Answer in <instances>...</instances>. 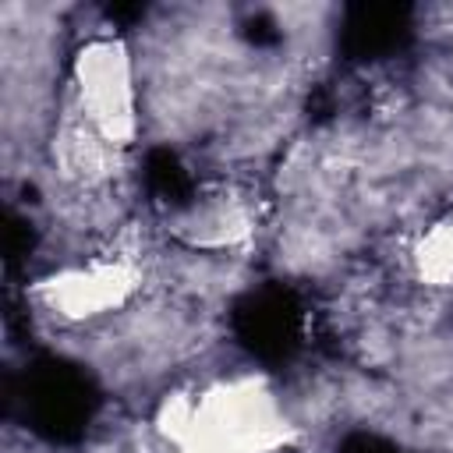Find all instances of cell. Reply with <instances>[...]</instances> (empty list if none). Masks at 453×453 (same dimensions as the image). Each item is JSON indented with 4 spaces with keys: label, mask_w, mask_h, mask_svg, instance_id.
<instances>
[{
    "label": "cell",
    "mask_w": 453,
    "mask_h": 453,
    "mask_svg": "<svg viewBox=\"0 0 453 453\" xmlns=\"http://www.w3.org/2000/svg\"><path fill=\"white\" fill-rule=\"evenodd\" d=\"M251 226V212L244 205V198L226 195V191H209V195H195L173 219V230L180 234V241H188L191 248H230L241 237H248Z\"/></svg>",
    "instance_id": "obj_4"
},
{
    "label": "cell",
    "mask_w": 453,
    "mask_h": 453,
    "mask_svg": "<svg viewBox=\"0 0 453 453\" xmlns=\"http://www.w3.org/2000/svg\"><path fill=\"white\" fill-rule=\"evenodd\" d=\"M159 428L177 453H276L290 439L276 389L241 372L166 400Z\"/></svg>",
    "instance_id": "obj_1"
},
{
    "label": "cell",
    "mask_w": 453,
    "mask_h": 453,
    "mask_svg": "<svg viewBox=\"0 0 453 453\" xmlns=\"http://www.w3.org/2000/svg\"><path fill=\"white\" fill-rule=\"evenodd\" d=\"M71 124L124 152L138 138V78L120 39H92L71 64Z\"/></svg>",
    "instance_id": "obj_2"
},
{
    "label": "cell",
    "mask_w": 453,
    "mask_h": 453,
    "mask_svg": "<svg viewBox=\"0 0 453 453\" xmlns=\"http://www.w3.org/2000/svg\"><path fill=\"white\" fill-rule=\"evenodd\" d=\"M142 283V273L131 258H92L81 265L57 269L39 280V304L64 322H96L120 311Z\"/></svg>",
    "instance_id": "obj_3"
}]
</instances>
